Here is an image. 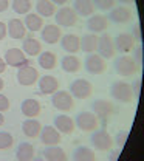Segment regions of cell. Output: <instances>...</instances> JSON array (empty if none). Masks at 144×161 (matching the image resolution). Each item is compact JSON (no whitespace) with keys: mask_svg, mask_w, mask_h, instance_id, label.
Returning a JSON list of instances; mask_svg holds the SVG:
<instances>
[{"mask_svg":"<svg viewBox=\"0 0 144 161\" xmlns=\"http://www.w3.org/2000/svg\"><path fill=\"white\" fill-rule=\"evenodd\" d=\"M110 96L115 101L123 102V104H130L135 99L132 87L125 80H115L110 84Z\"/></svg>","mask_w":144,"mask_h":161,"instance_id":"1","label":"cell"},{"mask_svg":"<svg viewBox=\"0 0 144 161\" xmlns=\"http://www.w3.org/2000/svg\"><path fill=\"white\" fill-rule=\"evenodd\" d=\"M90 142L96 150H101V152L110 150L113 147V138L110 136V133L105 129H99V130L95 129L90 136Z\"/></svg>","mask_w":144,"mask_h":161,"instance_id":"2","label":"cell"},{"mask_svg":"<svg viewBox=\"0 0 144 161\" xmlns=\"http://www.w3.org/2000/svg\"><path fill=\"white\" fill-rule=\"evenodd\" d=\"M68 90H70V95L73 98H76V99H87L91 95V92H93V85H91V82H88L87 79L79 78V79H75L70 82Z\"/></svg>","mask_w":144,"mask_h":161,"instance_id":"3","label":"cell"},{"mask_svg":"<svg viewBox=\"0 0 144 161\" xmlns=\"http://www.w3.org/2000/svg\"><path fill=\"white\" fill-rule=\"evenodd\" d=\"M115 71L119 75V76H133L136 71H138V64L133 60V58L127 56V54H123L119 56L118 59L115 60Z\"/></svg>","mask_w":144,"mask_h":161,"instance_id":"4","label":"cell"},{"mask_svg":"<svg viewBox=\"0 0 144 161\" xmlns=\"http://www.w3.org/2000/svg\"><path fill=\"white\" fill-rule=\"evenodd\" d=\"M51 104L54 108H58L61 112H70L75 105V101H73V96L70 95V92L56 90L51 96Z\"/></svg>","mask_w":144,"mask_h":161,"instance_id":"5","label":"cell"},{"mask_svg":"<svg viewBox=\"0 0 144 161\" xmlns=\"http://www.w3.org/2000/svg\"><path fill=\"white\" fill-rule=\"evenodd\" d=\"M98 116L93 112H79L76 115L75 125H78L82 132H93L95 129H98Z\"/></svg>","mask_w":144,"mask_h":161,"instance_id":"6","label":"cell"},{"mask_svg":"<svg viewBox=\"0 0 144 161\" xmlns=\"http://www.w3.org/2000/svg\"><path fill=\"white\" fill-rule=\"evenodd\" d=\"M98 54L102 59H112L115 56V43L113 39L108 33H102L101 36H98V47H96Z\"/></svg>","mask_w":144,"mask_h":161,"instance_id":"7","label":"cell"},{"mask_svg":"<svg viewBox=\"0 0 144 161\" xmlns=\"http://www.w3.org/2000/svg\"><path fill=\"white\" fill-rule=\"evenodd\" d=\"M91 112L98 116V119H101L102 122L108 119L113 113H115V107L110 101L107 99H96L91 104Z\"/></svg>","mask_w":144,"mask_h":161,"instance_id":"8","label":"cell"},{"mask_svg":"<svg viewBox=\"0 0 144 161\" xmlns=\"http://www.w3.org/2000/svg\"><path fill=\"white\" fill-rule=\"evenodd\" d=\"M84 67H85L87 73H90V75H101L104 73L107 64H105V59H102L99 54L90 53L84 60Z\"/></svg>","mask_w":144,"mask_h":161,"instance_id":"9","label":"cell"},{"mask_svg":"<svg viewBox=\"0 0 144 161\" xmlns=\"http://www.w3.org/2000/svg\"><path fill=\"white\" fill-rule=\"evenodd\" d=\"M54 20L58 23V26H73L76 25L78 20V14L73 11V8L70 6H62L59 11L54 13Z\"/></svg>","mask_w":144,"mask_h":161,"instance_id":"10","label":"cell"},{"mask_svg":"<svg viewBox=\"0 0 144 161\" xmlns=\"http://www.w3.org/2000/svg\"><path fill=\"white\" fill-rule=\"evenodd\" d=\"M3 59L6 62V65L14 67V68H20V67H25V65H30V60L26 59L25 53L22 50H19V48H9L5 53Z\"/></svg>","mask_w":144,"mask_h":161,"instance_id":"11","label":"cell"},{"mask_svg":"<svg viewBox=\"0 0 144 161\" xmlns=\"http://www.w3.org/2000/svg\"><path fill=\"white\" fill-rule=\"evenodd\" d=\"M39 79V71L31 67V65H25V67H20L17 70V82L26 87V85H34Z\"/></svg>","mask_w":144,"mask_h":161,"instance_id":"12","label":"cell"},{"mask_svg":"<svg viewBox=\"0 0 144 161\" xmlns=\"http://www.w3.org/2000/svg\"><path fill=\"white\" fill-rule=\"evenodd\" d=\"M39 136H41V141L45 146H54V144H59L61 142V132L54 125H45V127H42Z\"/></svg>","mask_w":144,"mask_h":161,"instance_id":"13","label":"cell"},{"mask_svg":"<svg viewBox=\"0 0 144 161\" xmlns=\"http://www.w3.org/2000/svg\"><path fill=\"white\" fill-rule=\"evenodd\" d=\"M85 26H87L88 31H91L95 34L96 33H104L108 26V19L105 16H101V14H93V16L88 17Z\"/></svg>","mask_w":144,"mask_h":161,"instance_id":"14","label":"cell"},{"mask_svg":"<svg viewBox=\"0 0 144 161\" xmlns=\"http://www.w3.org/2000/svg\"><path fill=\"white\" fill-rule=\"evenodd\" d=\"M113 43H115V50H116V51L127 54V53H130L132 48L135 47V39H133L132 34H129V33H119V34L116 36V39H115Z\"/></svg>","mask_w":144,"mask_h":161,"instance_id":"15","label":"cell"},{"mask_svg":"<svg viewBox=\"0 0 144 161\" xmlns=\"http://www.w3.org/2000/svg\"><path fill=\"white\" fill-rule=\"evenodd\" d=\"M53 125L64 135H70L75 130V119L70 118L68 115H58L53 119Z\"/></svg>","mask_w":144,"mask_h":161,"instance_id":"16","label":"cell"},{"mask_svg":"<svg viewBox=\"0 0 144 161\" xmlns=\"http://www.w3.org/2000/svg\"><path fill=\"white\" fill-rule=\"evenodd\" d=\"M41 102L37 99H23L20 104V112L26 116V118H36L41 115Z\"/></svg>","mask_w":144,"mask_h":161,"instance_id":"17","label":"cell"},{"mask_svg":"<svg viewBox=\"0 0 144 161\" xmlns=\"http://www.w3.org/2000/svg\"><path fill=\"white\" fill-rule=\"evenodd\" d=\"M41 37L43 42H47L50 45L59 42V39L62 37L61 26H58V25H45V26H42Z\"/></svg>","mask_w":144,"mask_h":161,"instance_id":"18","label":"cell"},{"mask_svg":"<svg viewBox=\"0 0 144 161\" xmlns=\"http://www.w3.org/2000/svg\"><path fill=\"white\" fill-rule=\"evenodd\" d=\"M61 47L64 51H67L68 54H75L78 51H81V47H79V36L76 34H64V37H61Z\"/></svg>","mask_w":144,"mask_h":161,"instance_id":"19","label":"cell"},{"mask_svg":"<svg viewBox=\"0 0 144 161\" xmlns=\"http://www.w3.org/2000/svg\"><path fill=\"white\" fill-rule=\"evenodd\" d=\"M56 90H59V80L54 76L45 75L39 79V92L42 95H53Z\"/></svg>","mask_w":144,"mask_h":161,"instance_id":"20","label":"cell"},{"mask_svg":"<svg viewBox=\"0 0 144 161\" xmlns=\"http://www.w3.org/2000/svg\"><path fill=\"white\" fill-rule=\"evenodd\" d=\"M108 19L113 23H125L132 19V11L125 6H113L108 13Z\"/></svg>","mask_w":144,"mask_h":161,"instance_id":"21","label":"cell"},{"mask_svg":"<svg viewBox=\"0 0 144 161\" xmlns=\"http://www.w3.org/2000/svg\"><path fill=\"white\" fill-rule=\"evenodd\" d=\"M95 6L91 0H75L73 2V11L81 17H90L95 14Z\"/></svg>","mask_w":144,"mask_h":161,"instance_id":"22","label":"cell"},{"mask_svg":"<svg viewBox=\"0 0 144 161\" xmlns=\"http://www.w3.org/2000/svg\"><path fill=\"white\" fill-rule=\"evenodd\" d=\"M41 130H42V124L37 119H34V118H26V119L22 122V132L28 138L39 136Z\"/></svg>","mask_w":144,"mask_h":161,"instance_id":"23","label":"cell"},{"mask_svg":"<svg viewBox=\"0 0 144 161\" xmlns=\"http://www.w3.org/2000/svg\"><path fill=\"white\" fill-rule=\"evenodd\" d=\"M6 30H8L9 37H13V39H23L25 33H26V28L20 19H11L6 25Z\"/></svg>","mask_w":144,"mask_h":161,"instance_id":"24","label":"cell"},{"mask_svg":"<svg viewBox=\"0 0 144 161\" xmlns=\"http://www.w3.org/2000/svg\"><path fill=\"white\" fill-rule=\"evenodd\" d=\"M79 47H81V51L87 53V54L95 53L96 47H98V36L95 33H90V34L79 37Z\"/></svg>","mask_w":144,"mask_h":161,"instance_id":"25","label":"cell"},{"mask_svg":"<svg viewBox=\"0 0 144 161\" xmlns=\"http://www.w3.org/2000/svg\"><path fill=\"white\" fill-rule=\"evenodd\" d=\"M43 157H45V160H48V161H65L67 160V155H65L64 149L59 147L58 144L48 146L43 150Z\"/></svg>","mask_w":144,"mask_h":161,"instance_id":"26","label":"cell"},{"mask_svg":"<svg viewBox=\"0 0 144 161\" xmlns=\"http://www.w3.org/2000/svg\"><path fill=\"white\" fill-rule=\"evenodd\" d=\"M33 157H34V147H33V144L23 141V142H20L17 146L16 158L19 161H30V160H33Z\"/></svg>","mask_w":144,"mask_h":161,"instance_id":"27","label":"cell"},{"mask_svg":"<svg viewBox=\"0 0 144 161\" xmlns=\"http://www.w3.org/2000/svg\"><path fill=\"white\" fill-rule=\"evenodd\" d=\"M41 42L37 39H34V37H26L22 42V51L26 53L28 56H37L41 53Z\"/></svg>","mask_w":144,"mask_h":161,"instance_id":"28","label":"cell"},{"mask_svg":"<svg viewBox=\"0 0 144 161\" xmlns=\"http://www.w3.org/2000/svg\"><path fill=\"white\" fill-rule=\"evenodd\" d=\"M23 25H25V28L26 30H30V31H39L42 30V26H43V20L39 14H36V13H30V14H25V20H23Z\"/></svg>","mask_w":144,"mask_h":161,"instance_id":"29","label":"cell"},{"mask_svg":"<svg viewBox=\"0 0 144 161\" xmlns=\"http://www.w3.org/2000/svg\"><path fill=\"white\" fill-rule=\"evenodd\" d=\"M61 67H62V70L67 71V73H76L81 68V60L78 59L75 54H68V56H64L62 58Z\"/></svg>","mask_w":144,"mask_h":161,"instance_id":"30","label":"cell"},{"mask_svg":"<svg viewBox=\"0 0 144 161\" xmlns=\"http://www.w3.org/2000/svg\"><path fill=\"white\" fill-rule=\"evenodd\" d=\"M95 158H96L95 152L87 146H79L73 152V160L75 161H95Z\"/></svg>","mask_w":144,"mask_h":161,"instance_id":"31","label":"cell"},{"mask_svg":"<svg viewBox=\"0 0 144 161\" xmlns=\"http://www.w3.org/2000/svg\"><path fill=\"white\" fill-rule=\"evenodd\" d=\"M39 65H41L43 70H53L58 64V59H56V54L51 53V51H43L39 54Z\"/></svg>","mask_w":144,"mask_h":161,"instance_id":"32","label":"cell"},{"mask_svg":"<svg viewBox=\"0 0 144 161\" xmlns=\"http://www.w3.org/2000/svg\"><path fill=\"white\" fill-rule=\"evenodd\" d=\"M36 11L41 17H51L56 13V8H54V3L50 0H39L36 5Z\"/></svg>","mask_w":144,"mask_h":161,"instance_id":"33","label":"cell"},{"mask_svg":"<svg viewBox=\"0 0 144 161\" xmlns=\"http://www.w3.org/2000/svg\"><path fill=\"white\" fill-rule=\"evenodd\" d=\"M13 11L17 14H26L31 9V0H13Z\"/></svg>","mask_w":144,"mask_h":161,"instance_id":"34","label":"cell"},{"mask_svg":"<svg viewBox=\"0 0 144 161\" xmlns=\"http://www.w3.org/2000/svg\"><path fill=\"white\" fill-rule=\"evenodd\" d=\"M14 144V138L9 132H0V150H6Z\"/></svg>","mask_w":144,"mask_h":161,"instance_id":"35","label":"cell"},{"mask_svg":"<svg viewBox=\"0 0 144 161\" xmlns=\"http://www.w3.org/2000/svg\"><path fill=\"white\" fill-rule=\"evenodd\" d=\"M93 2V6L101 9V11H110L113 6H115V2L116 0H91Z\"/></svg>","mask_w":144,"mask_h":161,"instance_id":"36","label":"cell"},{"mask_svg":"<svg viewBox=\"0 0 144 161\" xmlns=\"http://www.w3.org/2000/svg\"><path fill=\"white\" fill-rule=\"evenodd\" d=\"M127 138H129V132H125V130H119V132L116 133V138H115L116 146H118L119 149H123L124 146H125V142H127Z\"/></svg>","mask_w":144,"mask_h":161,"instance_id":"37","label":"cell"},{"mask_svg":"<svg viewBox=\"0 0 144 161\" xmlns=\"http://www.w3.org/2000/svg\"><path fill=\"white\" fill-rule=\"evenodd\" d=\"M132 51H133V60H135L138 65H141V64H143V47H141V45H135V47L132 48Z\"/></svg>","mask_w":144,"mask_h":161,"instance_id":"38","label":"cell"},{"mask_svg":"<svg viewBox=\"0 0 144 161\" xmlns=\"http://www.w3.org/2000/svg\"><path fill=\"white\" fill-rule=\"evenodd\" d=\"M132 37L135 39V42H141V26H140V23H135L133 26H132Z\"/></svg>","mask_w":144,"mask_h":161,"instance_id":"39","label":"cell"},{"mask_svg":"<svg viewBox=\"0 0 144 161\" xmlns=\"http://www.w3.org/2000/svg\"><path fill=\"white\" fill-rule=\"evenodd\" d=\"M130 87H132L133 96H135V98H140V93H141V80L136 79L133 84H132V85H130Z\"/></svg>","mask_w":144,"mask_h":161,"instance_id":"40","label":"cell"},{"mask_svg":"<svg viewBox=\"0 0 144 161\" xmlns=\"http://www.w3.org/2000/svg\"><path fill=\"white\" fill-rule=\"evenodd\" d=\"M9 108V99L0 93V112H6Z\"/></svg>","mask_w":144,"mask_h":161,"instance_id":"41","label":"cell"},{"mask_svg":"<svg viewBox=\"0 0 144 161\" xmlns=\"http://www.w3.org/2000/svg\"><path fill=\"white\" fill-rule=\"evenodd\" d=\"M8 34V30H6V25L3 22H0V40H3Z\"/></svg>","mask_w":144,"mask_h":161,"instance_id":"42","label":"cell"},{"mask_svg":"<svg viewBox=\"0 0 144 161\" xmlns=\"http://www.w3.org/2000/svg\"><path fill=\"white\" fill-rule=\"evenodd\" d=\"M8 6H9L8 0H0V13L6 11V9H8Z\"/></svg>","mask_w":144,"mask_h":161,"instance_id":"43","label":"cell"},{"mask_svg":"<svg viewBox=\"0 0 144 161\" xmlns=\"http://www.w3.org/2000/svg\"><path fill=\"white\" fill-rule=\"evenodd\" d=\"M5 68H6V62H5V59L0 58V75L5 71Z\"/></svg>","mask_w":144,"mask_h":161,"instance_id":"44","label":"cell"},{"mask_svg":"<svg viewBox=\"0 0 144 161\" xmlns=\"http://www.w3.org/2000/svg\"><path fill=\"white\" fill-rule=\"evenodd\" d=\"M50 2H53L54 5H65L68 0H50Z\"/></svg>","mask_w":144,"mask_h":161,"instance_id":"45","label":"cell"},{"mask_svg":"<svg viewBox=\"0 0 144 161\" xmlns=\"http://www.w3.org/2000/svg\"><path fill=\"white\" fill-rule=\"evenodd\" d=\"M116 2H119V3H124V5H132V3H133V0H116Z\"/></svg>","mask_w":144,"mask_h":161,"instance_id":"46","label":"cell"},{"mask_svg":"<svg viewBox=\"0 0 144 161\" xmlns=\"http://www.w3.org/2000/svg\"><path fill=\"white\" fill-rule=\"evenodd\" d=\"M5 122V116H3V112H0V125H3Z\"/></svg>","mask_w":144,"mask_h":161,"instance_id":"47","label":"cell"},{"mask_svg":"<svg viewBox=\"0 0 144 161\" xmlns=\"http://www.w3.org/2000/svg\"><path fill=\"white\" fill-rule=\"evenodd\" d=\"M3 85H5V82H3V79L0 78V92H2V88H3Z\"/></svg>","mask_w":144,"mask_h":161,"instance_id":"48","label":"cell"}]
</instances>
